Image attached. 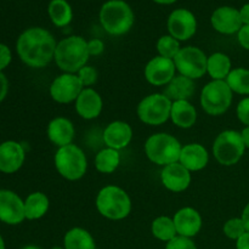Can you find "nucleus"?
<instances>
[{
  "label": "nucleus",
  "mask_w": 249,
  "mask_h": 249,
  "mask_svg": "<svg viewBox=\"0 0 249 249\" xmlns=\"http://www.w3.org/2000/svg\"><path fill=\"white\" fill-rule=\"evenodd\" d=\"M48 12L51 22L56 27H66L72 21V7L66 0H51Z\"/></svg>",
  "instance_id": "nucleus-29"
},
{
  "label": "nucleus",
  "mask_w": 249,
  "mask_h": 249,
  "mask_svg": "<svg viewBox=\"0 0 249 249\" xmlns=\"http://www.w3.org/2000/svg\"><path fill=\"white\" fill-rule=\"evenodd\" d=\"M102 97L92 88H84L75 100V111L78 116L87 121L97 118L102 112Z\"/></svg>",
  "instance_id": "nucleus-19"
},
{
  "label": "nucleus",
  "mask_w": 249,
  "mask_h": 249,
  "mask_svg": "<svg viewBox=\"0 0 249 249\" xmlns=\"http://www.w3.org/2000/svg\"><path fill=\"white\" fill-rule=\"evenodd\" d=\"M84 87L74 73H63L53 80L50 96L57 104H71L78 99Z\"/></svg>",
  "instance_id": "nucleus-11"
},
{
  "label": "nucleus",
  "mask_w": 249,
  "mask_h": 249,
  "mask_svg": "<svg viewBox=\"0 0 249 249\" xmlns=\"http://www.w3.org/2000/svg\"><path fill=\"white\" fill-rule=\"evenodd\" d=\"M246 151L240 131L224 130L215 138L213 155L216 162L225 167H231L240 162Z\"/></svg>",
  "instance_id": "nucleus-7"
},
{
  "label": "nucleus",
  "mask_w": 249,
  "mask_h": 249,
  "mask_svg": "<svg viewBox=\"0 0 249 249\" xmlns=\"http://www.w3.org/2000/svg\"><path fill=\"white\" fill-rule=\"evenodd\" d=\"M121 164V153L113 148L106 147L95 157V168L102 174H112Z\"/></svg>",
  "instance_id": "nucleus-28"
},
{
  "label": "nucleus",
  "mask_w": 249,
  "mask_h": 249,
  "mask_svg": "<svg viewBox=\"0 0 249 249\" xmlns=\"http://www.w3.org/2000/svg\"><path fill=\"white\" fill-rule=\"evenodd\" d=\"M232 94L225 80H212L202 89L201 106L209 116H221L230 108Z\"/></svg>",
  "instance_id": "nucleus-8"
},
{
  "label": "nucleus",
  "mask_w": 249,
  "mask_h": 249,
  "mask_svg": "<svg viewBox=\"0 0 249 249\" xmlns=\"http://www.w3.org/2000/svg\"><path fill=\"white\" fill-rule=\"evenodd\" d=\"M236 249H249V232H246L236 241Z\"/></svg>",
  "instance_id": "nucleus-41"
},
{
  "label": "nucleus",
  "mask_w": 249,
  "mask_h": 249,
  "mask_svg": "<svg viewBox=\"0 0 249 249\" xmlns=\"http://www.w3.org/2000/svg\"><path fill=\"white\" fill-rule=\"evenodd\" d=\"M7 90H9V82L2 72H0V102L6 97Z\"/></svg>",
  "instance_id": "nucleus-40"
},
{
  "label": "nucleus",
  "mask_w": 249,
  "mask_h": 249,
  "mask_svg": "<svg viewBox=\"0 0 249 249\" xmlns=\"http://www.w3.org/2000/svg\"><path fill=\"white\" fill-rule=\"evenodd\" d=\"M134 12L123 0H109L100 10V22L111 36H123L134 24Z\"/></svg>",
  "instance_id": "nucleus-4"
},
{
  "label": "nucleus",
  "mask_w": 249,
  "mask_h": 249,
  "mask_svg": "<svg viewBox=\"0 0 249 249\" xmlns=\"http://www.w3.org/2000/svg\"><path fill=\"white\" fill-rule=\"evenodd\" d=\"M224 233L228 238L230 240H235L237 241L241 236L245 235L247 232L245 228V224H243L242 219L241 218H231L224 224L223 228Z\"/></svg>",
  "instance_id": "nucleus-33"
},
{
  "label": "nucleus",
  "mask_w": 249,
  "mask_h": 249,
  "mask_svg": "<svg viewBox=\"0 0 249 249\" xmlns=\"http://www.w3.org/2000/svg\"><path fill=\"white\" fill-rule=\"evenodd\" d=\"M241 219H242L243 224H245V228L246 230H247V232H249V203H247V206L243 209Z\"/></svg>",
  "instance_id": "nucleus-43"
},
{
  "label": "nucleus",
  "mask_w": 249,
  "mask_h": 249,
  "mask_svg": "<svg viewBox=\"0 0 249 249\" xmlns=\"http://www.w3.org/2000/svg\"><path fill=\"white\" fill-rule=\"evenodd\" d=\"M180 50H181V48H180V41L173 38L172 36H163L158 39L157 51L160 53V56H162V57L174 60Z\"/></svg>",
  "instance_id": "nucleus-32"
},
{
  "label": "nucleus",
  "mask_w": 249,
  "mask_h": 249,
  "mask_svg": "<svg viewBox=\"0 0 249 249\" xmlns=\"http://www.w3.org/2000/svg\"><path fill=\"white\" fill-rule=\"evenodd\" d=\"M77 75L84 88L92 87L97 80V71L91 66H84L83 68H80Z\"/></svg>",
  "instance_id": "nucleus-34"
},
{
  "label": "nucleus",
  "mask_w": 249,
  "mask_h": 249,
  "mask_svg": "<svg viewBox=\"0 0 249 249\" xmlns=\"http://www.w3.org/2000/svg\"><path fill=\"white\" fill-rule=\"evenodd\" d=\"M225 82L232 92L240 95H249V70L247 68H233Z\"/></svg>",
  "instance_id": "nucleus-31"
},
{
  "label": "nucleus",
  "mask_w": 249,
  "mask_h": 249,
  "mask_svg": "<svg viewBox=\"0 0 249 249\" xmlns=\"http://www.w3.org/2000/svg\"><path fill=\"white\" fill-rule=\"evenodd\" d=\"M241 19H242L243 24H249V2L248 4L243 5L242 9L240 10Z\"/></svg>",
  "instance_id": "nucleus-42"
},
{
  "label": "nucleus",
  "mask_w": 249,
  "mask_h": 249,
  "mask_svg": "<svg viewBox=\"0 0 249 249\" xmlns=\"http://www.w3.org/2000/svg\"><path fill=\"white\" fill-rule=\"evenodd\" d=\"M105 44L100 39H91L88 41V51L90 56H99L104 53Z\"/></svg>",
  "instance_id": "nucleus-37"
},
{
  "label": "nucleus",
  "mask_w": 249,
  "mask_h": 249,
  "mask_svg": "<svg viewBox=\"0 0 249 249\" xmlns=\"http://www.w3.org/2000/svg\"><path fill=\"white\" fill-rule=\"evenodd\" d=\"M11 58V50L5 44H0V72L10 65Z\"/></svg>",
  "instance_id": "nucleus-38"
},
{
  "label": "nucleus",
  "mask_w": 249,
  "mask_h": 249,
  "mask_svg": "<svg viewBox=\"0 0 249 249\" xmlns=\"http://www.w3.org/2000/svg\"><path fill=\"white\" fill-rule=\"evenodd\" d=\"M232 71L230 57L224 53H214L207 60V73L213 80H225Z\"/></svg>",
  "instance_id": "nucleus-25"
},
{
  "label": "nucleus",
  "mask_w": 249,
  "mask_h": 249,
  "mask_svg": "<svg viewBox=\"0 0 249 249\" xmlns=\"http://www.w3.org/2000/svg\"><path fill=\"white\" fill-rule=\"evenodd\" d=\"M236 114L241 123L245 124L246 126H249V97H245L238 102Z\"/></svg>",
  "instance_id": "nucleus-36"
},
{
  "label": "nucleus",
  "mask_w": 249,
  "mask_h": 249,
  "mask_svg": "<svg viewBox=\"0 0 249 249\" xmlns=\"http://www.w3.org/2000/svg\"><path fill=\"white\" fill-rule=\"evenodd\" d=\"M157 4H162V5H170V4H174L177 0H153Z\"/></svg>",
  "instance_id": "nucleus-45"
},
{
  "label": "nucleus",
  "mask_w": 249,
  "mask_h": 249,
  "mask_svg": "<svg viewBox=\"0 0 249 249\" xmlns=\"http://www.w3.org/2000/svg\"><path fill=\"white\" fill-rule=\"evenodd\" d=\"M0 249H5V242L1 236H0Z\"/></svg>",
  "instance_id": "nucleus-46"
},
{
  "label": "nucleus",
  "mask_w": 249,
  "mask_h": 249,
  "mask_svg": "<svg viewBox=\"0 0 249 249\" xmlns=\"http://www.w3.org/2000/svg\"><path fill=\"white\" fill-rule=\"evenodd\" d=\"M26 152L17 141H5L0 143V172L5 174L16 173L23 165Z\"/></svg>",
  "instance_id": "nucleus-17"
},
{
  "label": "nucleus",
  "mask_w": 249,
  "mask_h": 249,
  "mask_svg": "<svg viewBox=\"0 0 249 249\" xmlns=\"http://www.w3.org/2000/svg\"><path fill=\"white\" fill-rule=\"evenodd\" d=\"M195 92V83L190 78L179 74L175 75L164 87L163 94L172 102L190 100Z\"/></svg>",
  "instance_id": "nucleus-24"
},
{
  "label": "nucleus",
  "mask_w": 249,
  "mask_h": 249,
  "mask_svg": "<svg viewBox=\"0 0 249 249\" xmlns=\"http://www.w3.org/2000/svg\"><path fill=\"white\" fill-rule=\"evenodd\" d=\"M24 219V201L14 191L0 190V221L7 225H18Z\"/></svg>",
  "instance_id": "nucleus-13"
},
{
  "label": "nucleus",
  "mask_w": 249,
  "mask_h": 249,
  "mask_svg": "<svg viewBox=\"0 0 249 249\" xmlns=\"http://www.w3.org/2000/svg\"><path fill=\"white\" fill-rule=\"evenodd\" d=\"M89 57L88 41L83 36H71L58 41L53 60L61 71L75 74L80 68L87 66Z\"/></svg>",
  "instance_id": "nucleus-2"
},
{
  "label": "nucleus",
  "mask_w": 249,
  "mask_h": 249,
  "mask_svg": "<svg viewBox=\"0 0 249 249\" xmlns=\"http://www.w3.org/2000/svg\"><path fill=\"white\" fill-rule=\"evenodd\" d=\"M151 232L157 240L162 241V242H169L178 236L174 220L169 216L156 218L151 225Z\"/></svg>",
  "instance_id": "nucleus-30"
},
{
  "label": "nucleus",
  "mask_w": 249,
  "mask_h": 249,
  "mask_svg": "<svg viewBox=\"0 0 249 249\" xmlns=\"http://www.w3.org/2000/svg\"><path fill=\"white\" fill-rule=\"evenodd\" d=\"M177 73L174 60L156 56L151 58L145 67V78L151 85L165 87Z\"/></svg>",
  "instance_id": "nucleus-14"
},
{
  "label": "nucleus",
  "mask_w": 249,
  "mask_h": 249,
  "mask_svg": "<svg viewBox=\"0 0 249 249\" xmlns=\"http://www.w3.org/2000/svg\"><path fill=\"white\" fill-rule=\"evenodd\" d=\"M241 136H242V140L246 148H249V126H246V128L241 131Z\"/></svg>",
  "instance_id": "nucleus-44"
},
{
  "label": "nucleus",
  "mask_w": 249,
  "mask_h": 249,
  "mask_svg": "<svg viewBox=\"0 0 249 249\" xmlns=\"http://www.w3.org/2000/svg\"><path fill=\"white\" fill-rule=\"evenodd\" d=\"M237 40L243 49L249 51V24H243L237 33Z\"/></svg>",
  "instance_id": "nucleus-39"
},
{
  "label": "nucleus",
  "mask_w": 249,
  "mask_h": 249,
  "mask_svg": "<svg viewBox=\"0 0 249 249\" xmlns=\"http://www.w3.org/2000/svg\"><path fill=\"white\" fill-rule=\"evenodd\" d=\"M207 60L208 56L199 48L185 46L174 58V63L179 74L195 80L207 73Z\"/></svg>",
  "instance_id": "nucleus-10"
},
{
  "label": "nucleus",
  "mask_w": 249,
  "mask_h": 249,
  "mask_svg": "<svg viewBox=\"0 0 249 249\" xmlns=\"http://www.w3.org/2000/svg\"><path fill=\"white\" fill-rule=\"evenodd\" d=\"M170 119L178 128L190 129L197 121V111L189 100L174 101L170 109Z\"/></svg>",
  "instance_id": "nucleus-23"
},
{
  "label": "nucleus",
  "mask_w": 249,
  "mask_h": 249,
  "mask_svg": "<svg viewBox=\"0 0 249 249\" xmlns=\"http://www.w3.org/2000/svg\"><path fill=\"white\" fill-rule=\"evenodd\" d=\"M57 43L53 34L40 27L24 31L17 40V53L27 66L43 68L55 57Z\"/></svg>",
  "instance_id": "nucleus-1"
},
{
  "label": "nucleus",
  "mask_w": 249,
  "mask_h": 249,
  "mask_svg": "<svg viewBox=\"0 0 249 249\" xmlns=\"http://www.w3.org/2000/svg\"><path fill=\"white\" fill-rule=\"evenodd\" d=\"M133 139V129L126 122L114 121L106 126L104 131V141L107 147L121 151L130 143Z\"/></svg>",
  "instance_id": "nucleus-20"
},
{
  "label": "nucleus",
  "mask_w": 249,
  "mask_h": 249,
  "mask_svg": "<svg viewBox=\"0 0 249 249\" xmlns=\"http://www.w3.org/2000/svg\"><path fill=\"white\" fill-rule=\"evenodd\" d=\"M163 186L172 192H182L189 189L191 184V172L179 162L163 167L160 172Z\"/></svg>",
  "instance_id": "nucleus-16"
},
{
  "label": "nucleus",
  "mask_w": 249,
  "mask_h": 249,
  "mask_svg": "<svg viewBox=\"0 0 249 249\" xmlns=\"http://www.w3.org/2000/svg\"><path fill=\"white\" fill-rule=\"evenodd\" d=\"M95 203L97 212L109 220H123L131 212L130 197L126 191L116 185L102 187Z\"/></svg>",
  "instance_id": "nucleus-3"
},
{
  "label": "nucleus",
  "mask_w": 249,
  "mask_h": 249,
  "mask_svg": "<svg viewBox=\"0 0 249 249\" xmlns=\"http://www.w3.org/2000/svg\"><path fill=\"white\" fill-rule=\"evenodd\" d=\"M165 249H197V247L191 238L177 236L172 241L167 242Z\"/></svg>",
  "instance_id": "nucleus-35"
},
{
  "label": "nucleus",
  "mask_w": 249,
  "mask_h": 249,
  "mask_svg": "<svg viewBox=\"0 0 249 249\" xmlns=\"http://www.w3.org/2000/svg\"><path fill=\"white\" fill-rule=\"evenodd\" d=\"M209 162V155L207 148L201 143H187L182 146L179 163L190 172H199L204 169Z\"/></svg>",
  "instance_id": "nucleus-22"
},
{
  "label": "nucleus",
  "mask_w": 249,
  "mask_h": 249,
  "mask_svg": "<svg viewBox=\"0 0 249 249\" xmlns=\"http://www.w3.org/2000/svg\"><path fill=\"white\" fill-rule=\"evenodd\" d=\"M181 148L180 141L167 133L153 134L145 142V153L147 158L160 167L179 162Z\"/></svg>",
  "instance_id": "nucleus-5"
},
{
  "label": "nucleus",
  "mask_w": 249,
  "mask_h": 249,
  "mask_svg": "<svg viewBox=\"0 0 249 249\" xmlns=\"http://www.w3.org/2000/svg\"><path fill=\"white\" fill-rule=\"evenodd\" d=\"M46 134L51 142L57 147L71 145L75 135V129L72 122L65 117H56L48 124Z\"/></svg>",
  "instance_id": "nucleus-21"
},
{
  "label": "nucleus",
  "mask_w": 249,
  "mask_h": 249,
  "mask_svg": "<svg viewBox=\"0 0 249 249\" xmlns=\"http://www.w3.org/2000/svg\"><path fill=\"white\" fill-rule=\"evenodd\" d=\"M211 22L216 32L226 36L238 33L243 26L240 10L231 6H221L216 9L212 15Z\"/></svg>",
  "instance_id": "nucleus-15"
},
{
  "label": "nucleus",
  "mask_w": 249,
  "mask_h": 249,
  "mask_svg": "<svg viewBox=\"0 0 249 249\" xmlns=\"http://www.w3.org/2000/svg\"><path fill=\"white\" fill-rule=\"evenodd\" d=\"M178 236L192 238L201 231L203 220L201 214L192 207H184L175 213L173 218Z\"/></svg>",
  "instance_id": "nucleus-18"
},
{
  "label": "nucleus",
  "mask_w": 249,
  "mask_h": 249,
  "mask_svg": "<svg viewBox=\"0 0 249 249\" xmlns=\"http://www.w3.org/2000/svg\"><path fill=\"white\" fill-rule=\"evenodd\" d=\"M65 249H96L91 233L83 228H73L63 237Z\"/></svg>",
  "instance_id": "nucleus-26"
},
{
  "label": "nucleus",
  "mask_w": 249,
  "mask_h": 249,
  "mask_svg": "<svg viewBox=\"0 0 249 249\" xmlns=\"http://www.w3.org/2000/svg\"><path fill=\"white\" fill-rule=\"evenodd\" d=\"M51 249H65V248H61V247H53V248H51Z\"/></svg>",
  "instance_id": "nucleus-48"
},
{
  "label": "nucleus",
  "mask_w": 249,
  "mask_h": 249,
  "mask_svg": "<svg viewBox=\"0 0 249 249\" xmlns=\"http://www.w3.org/2000/svg\"><path fill=\"white\" fill-rule=\"evenodd\" d=\"M53 163L58 174L70 181H77L87 174V156L84 151L74 143L58 147L53 157Z\"/></svg>",
  "instance_id": "nucleus-6"
},
{
  "label": "nucleus",
  "mask_w": 249,
  "mask_h": 249,
  "mask_svg": "<svg viewBox=\"0 0 249 249\" xmlns=\"http://www.w3.org/2000/svg\"><path fill=\"white\" fill-rule=\"evenodd\" d=\"M168 31L169 36L179 41L191 39L197 31V21L190 10L177 9L168 17Z\"/></svg>",
  "instance_id": "nucleus-12"
},
{
  "label": "nucleus",
  "mask_w": 249,
  "mask_h": 249,
  "mask_svg": "<svg viewBox=\"0 0 249 249\" xmlns=\"http://www.w3.org/2000/svg\"><path fill=\"white\" fill-rule=\"evenodd\" d=\"M173 102L164 94H151L143 97L138 105L139 119L147 125H160L170 118Z\"/></svg>",
  "instance_id": "nucleus-9"
},
{
  "label": "nucleus",
  "mask_w": 249,
  "mask_h": 249,
  "mask_svg": "<svg viewBox=\"0 0 249 249\" xmlns=\"http://www.w3.org/2000/svg\"><path fill=\"white\" fill-rule=\"evenodd\" d=\"M22 249H40V248L36 247V246H26V247H23Z\"/></svg>",
  "instance_id": "nucleus-47"
},
{
  "label": "nucleus",
  "mask_w": 249,
  "mask_h": 249,
  "mask_svg": "<svg viewBox=\"0 0 249 249\" xmlns=\"http://www.w3.org/2000/svg\"><path fill=\"white\" fill-rule=\"evenodd\" d=\"M50 201L43 192H33L24 201V214L28 220H38L49 211Z\"/></svg>",
  "instance_id": "nucleus-27"
}]
</instances>
